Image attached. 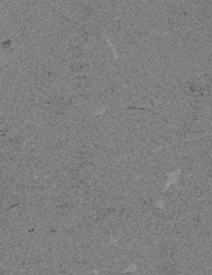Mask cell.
<instances>
[{
	"label": "cell",
	"mask_w": 212,
	"mask_h": 275,
	"mask_svg": "<svg viewBox=\"0 0 212 275\" xmlns=\"http://www.w3.org/2000/svg\"><path fill=\"white\" fill-rule=\"evenodd\" d=\"M11 41L9 40V39H7V40L4 41L3 43V48H4V49H8V48L11 47Z\"/></svg>",
	"instance_id": "obj_2"
},
{
	"label": "cell",
	"mask_w": 212,
	"mask_h": 275,
	"mask_svg": "<svg viewBox=\"0 0 212 275\" xmlns=\"http://www.w3.org/2000/svg\"><path fill=\"white\" fill-rule=\"evenodd\" d=\"M71 54H72V56L76 57V58H78V57H80L81 56V49L78 47H73L72 49H71Z\"/></svg>",
	"instance_id": "obj_1"
}]
</instances>
